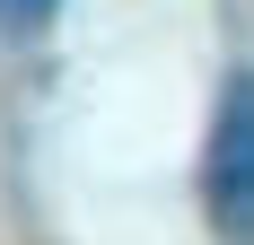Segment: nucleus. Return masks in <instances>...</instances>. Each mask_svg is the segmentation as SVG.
<instances>
[{
    "label": "nucleus",
    "instance_id": "nucleus-1",
    "mask_svg": "<svg viewBox=\"0 0 254 245\" xmlns=\"http://www.w3.org/2000/svg\"><path fill=\"white\" fill-rule=\"evenodd\" d=\"M202 193H210V228L228 245H254V70H237L228 88H219Z\"/></svg>",
    "mask_w": 254,
    "mask_h": 245
},
{
    "label": "nucleus",
    "instance_id": "nucleus-2",
    "mask_svg": "<svg viewBox=\"0 0 254 245\" xmlns=\"http://www.w3.org/2000/svg\"><path fill=\"white\" fill-rule=\"evenodd\" d=\"M53 9L62 0H0V35H35V26H53Z\"/></svg>",
    "mask_w": 254,
    "mask_h": 245
}]
</instances>
